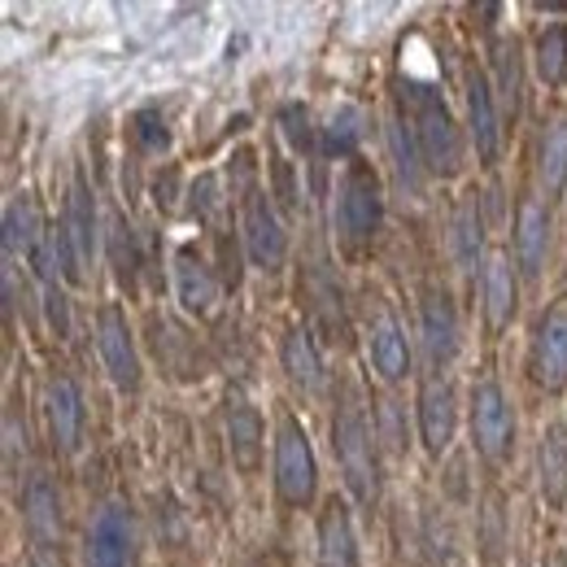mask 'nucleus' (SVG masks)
I'll list each match as a JSON object with an SVG mask.
<instances>
[{"mask_svg":"<svg viewBox=\"0 0 567 567\" xmlns=\"http://www.w3.org/2000/svg\"><path fill=\"white\" fill-rule=\"evenodd\" d=\"M380 227H384L380 171L367 157H354L341 166L337 188H332V236H337L346 258H362L380 240Z\"/></svg>","mask_w":567,"mask_h":567,"instance_id":"nucleus-4","label":"nucleus"},{"mask_svg":"<svg viewBox=\"0 0 567 567\" xmlns=\"http://www.w3.org/2000/svg\"><path fill=\"white\" fill-rule=\"evenodd\" d=\"M511 550V511H506V494L489 489L481 497V511H476V555L485 559V567H502Z\"/></svg>","mask_w":567,"mask_h":567,"instance_id":"nucleus-27","label":"nucleus"},{"mask_svg":"<svg viewBox=\"0 0 567 567\" xmlns=\"http://www.w3.org/2000/svg\"><path fill=\"white\" fill-rule=\"evenodd\" d=\"M485 227H489L485 197L472 188V193L458 197V206L450 214V258H454V267L467 280H481V271L489 262V254H485Z\"/></svg>","mask_w":567,"mask_h":567,"instance_id":"nucleus-21","label":"nucleus"},{"mask_svg":"<svg viewBox=\"0 0 567 567\" xmlns=\"http://www.w3.org/2000/svg\"><path fill=\"white\" fill-rule=\"evenodd\" d=\"M53 249H58V267L71 288L87 284V271L101 254V218H96V197L87 188L83 175H74L66 188V206L62 218L53 223Z\"/></svg>","mask_w":567,"mask_h":567,"instance_id":"nucleus-7","label":"nucleus"},{"mask_svg":"<svg viewBox=\"0 0 567 567\" xmlns=\"http://www.w3.org/2000/svg\"><path fill=\"white\" fill-rule=\"evenodd\" d=\"M231 197H236V227H240V249L249 258V267H258L262 276H280L288 267V227H284L280 206L271 202V188L258 184L254 175V153L240 148L231 157Z\"/></svg>","mask_w":567,"mask_h":567,"instance_id":"nucleus-3","label":"nucleus"},{"mask_svg":"<svg viewBox=\"0 0 567 567\" xmlns=\"http://www.w3.org/2000/svg\"><path fill=\"white\" fill-rule=\"evenodd\" d=\"M489 58H494V92L502 101V114H506V123H515L524 110V49L511 35V40L489 44Z\"/></svg>","mask_w":567,"mask_h":567,"instance_id":"nucleus-28","label":"nucleus"},{"mask_svg":"<svg viewBox=\"0 0 567 567\" xmlns=\"http://www.w3.org/2000/svg\"><path fill=\"white\" fill-rule=\"evenodd\" d=\"M315 564L319 567H362L354 511L346 497H328L315 519Z\"/></svg>","mask_w":567,"mask_h":567,"instance_id":"nucleus-22","label":"nucleus"},{"mask_svg":"<svg viewBox=\"0 0 567 567\" xmlns=\"http://www.w3.org/2000/svg\"><path fill=\"white\" fill-rule=\"evenodd\" d=\"M332 454L341 467V481L358 506H375L380 502V432H375V415L367 411V398L354 380H341L337 393V411H332Z\"/></svg>","mask_w":567,"mask_h":567,"instance_id":"nucleus-2","label":"nucleus"},{"mask_svg":"<svg viewBox=\"0 0 567 567\" xmlns=\"http://www.w3.org/2000/svg\"><path fill=\"white\" fill-rule=\"evenodd\" d=\"M18 515H22V533L35 550H58V542H62V489L49 472H31L22 481Z\"/></svg>","mask_w":567,"mask_h":567,"instance_id":"nucleus-19","label":"nucleus"},{"mask_svg":"<svg viewBox=\"0 0 567 567\" xmlns=\"http://www.w3.org/2000/svg\"><path fill=\"white\" fill-rule=\"evenodd\" d=\"M27 450H31L27 420H18V402L9 398V406H4V476H9V485H18L22 463H27Z\"/></svg>","mask_w":567,"mask_h":567,"instance_id":"nucleus-36","label":"nucleus"},{"mask_svg":"<svg viewBox=\"0 0 567 567\" xmlns=\"http://www.w3.org/2000/svg\"><path fill=\"white\" fill-rule=\"evenodd\" d=\"M223 436H227L231 467L240 476H258L262 472V458H267V420L254 406V398L245 389H236V384L223 398Z\"/></svg>","mask_w":567,"mask_h":567,"instance_id":"nucleus-16","label":"nucleus"},{"mask_svg":"<svg viewBox=\"0 0 567 567\" xmlns=\"http://www.w3.org/2000/svg\"><path fill=\"white\" fill-rule=\"evenodd\" d=\"M271 485L288 511H310L319 502V458L306 424L284 411L271 436Z\"/></svg>","mask_w":567,"mask_h":567,"instance_id":"nucleus-5","label":"nucleus"},{"mask_svg":"<svg viewBox=\"0 0 567 567\" xmlns=\"http://www.w3.org/2000/svg\"><path fill=\"white\" fill-rule=\"evenodd\" d=\"M127 141H132V148H136L141 157H162V153L171 148V127H166L162 110H153V105L136 110L132 123H127Z\"/></svg>","mask_w":567,"mask_h":567,"instance_id":"nucleus-33","label":"nucleus"},{"mask_svg":"<svg viewBox=\"0 0 567 567\" xmlns=\"http://www.w3.org/2000/svg\"><path fill=\"white\" fill-rule=\"evenodd\" d=\"M528 380L559 398L567 389V301H555L537 315L533 341H528Z\"/></svg>","mask_w":567,"mask_h":567,"instance_id":"nucleus-15","label":"nucleus"},{"mask_svg":"<svg viewBox=\"0 0 567 567\" xmlns=\"http://www.w3.org/2000/svg\"><path fill=\"white\" fill-rule=\"evenodd\" d=\"M415 427L424 441L427 458H445L458 436V389L445 371H427L415 393Z\"/></svg>","mask_w":567,"mask_h":567,"instance_id":"nucleus-14","label":"nucleus"},{"mask_svg":"<svg viewBox=\"0 0 567 567\" xmlns=\"http://www.w3.org/2000/svg\"><path fill=\"white\" fill-rule=\"evenodd\" d=\"M533 175H537V197H542L546 206L564 202V193H567V118H555V123L542 132Z\"/></svg>","mask_w":567,"mask_h":567,"instance_id":"nucleus-26","label":"nucleus"},{"mask_svg":"<svg viewBox=\"0 0 567 567\" xmlns=\"http://www.w3.org/2000/svg\"><path fill=\"white\" fill-rule=\"evenodd\" d=\"M550 240H555L550 206L542 197H524L515 210V227H511V258L524 284H542L546 262H550Z\"/></svg>","mask_w":567,"mask_h":567,"instance_id":"nucleus-17","label":"nucleus"},{"mask_svg":"<svg viewBox=\"0 0 567 567\" xmlns=\"http://www.w3.org/2000/svg\"><path fill=\"white\" fill-rule=\"evenodd\" d=\"M519 267L511 254H489L481 280H476V292H481V319H485V332L489 337H502L511 323H515V310H519Z\"/></svg>","mask_w":567,"mask_h":567,"instance_id":"nucleus-20","label":"nucleus"},{"mask_svg":"<svg viewBox=\"0 0 567 567\" xmlns=\"http://www.w3.org/2000/svg\"><path fill=\"white\" fill-rule=\"evenodd\" d=\"M420 346L427 371H445L463 350V315L445 284L427 280L420 288Z\"/></svg>","mask_w":567,"mask_h":567,"instance_id":"nucleus-13","label":"nucleus"},{"mask_svg":"<svg viewBox=\"0 0 567 567\" xmlns=\"http://www.w3.org/2000/svg\"><path fill=\"white\" fill-rule=\"evenodd\" d=\"M188 210H193L197 223H206V227H218V223H223L227 197H223L218 175H197V184L188 188Z\"/></svg>","mask_w":567,"mask_h":567,"instance_id":"nucleus-35","label":"nucleus"},{"mask_svg":"<svg viewBox=\"0 0 567 567\" xmlns=\"http://www.w3.org/2000/svg\"><path fill=\"white\" fill-rule=\"evenodd\" d=\"M297 301L306 310V328L315 337H323L328 346H350V310H346V292L337 284L332 262L319 254L310 262H301V276H297Z\"/></svg>","mask_w":567,"mask_h":567,"instance_id":"nucleus-9","label":"nucleus"},{"mask_svg":"<svg viewBox=\"0 0 567 567\" xmlns=\"http://www.w3.org/2000/svg\"><path fill=\"white\" fill-rule=\"evenodd\" d=\"M393 114L406 123L411 141L420 148L427 179H458L467 171V132L458 127L454 110L445 105L441 87H432L415 74L393 79Z\"/></svg>","mask_w":567,"mask_h":567,"instance_id":"nucleus-1","label":"nucleus"},{"mask_svg":"<svg viewBox=\"0 0 567 567\" xmlns=\"http://www.w3.org/2000/svg\"><path fill=\"white\" fill-rule=\"evenodd\" d=\"M367 136V114L358 105H337V114L323 123V162H354L362 157L358 144Z\"/></svg>","mask_w":567,"mask_h":567,"instance_id":"nucleus-29","label":"nucleus"},{"mask_svg":"<svg viewBox=\"0 0 567 567\" xmlns=\"http://www.w3.org/2000/svg\"><path fill=\"white\" fill-rule=\"evenodd\" d=\"M27 567H66V564H62V555H58V550H35Z\"/></svg>","mask_w":567,"mask_h":567,"instance_id":"nucleus-39","label":"nucleus"},{"mask_svg":"<svg viewBox=\"0 0 567 567\" xmlns=\"http://www.w3.org/2000/svg\"><path fill=\"white\" fill-rule=\"evenodd\" d=\"M371 415H375L380 445H384L389 454H406V415H402L398 398H380V402L371 406Z\"/></svg>","mask_w":567,"mask_h":567,"instance_id":"nucleus-37","label":"nucleus"},{"mask_svg":"<svg viewBox=\"0 0 567 567\" xmlns=\"http://www.w3.org/2000/svg\"><path fill=\"white\" fill-rule=\"evenodd\" d=\"M110 258H114L118 280L127 284V288H136L141 267H144V254H141V236L127 227L123 214H114V223H110Z\"/></svg>","mask_w":567,"mask_h":567,"instance_id":"nucleus-32","label":"nucleus"},{"mask_svg":"<svg viewBox=\"0 0 567 567\" xmlns=\"http://www.w3.org/2000/svg\"><path fill=\"white\" fill-rule=\"evenodd\" d=\"M463 101H467V141L472 153L485 171H494L502 162V148H506V114H502V101L494 92V79L485 66L467 62L463 66Z\"/></svg>","mask_w":567,"mask_h":567,"instance_id":"nucleus-11","label":"nucleus"},{"mask_svg":"<svg viewBox=\"0 0 567 567\" xmlns=\"http://www.w3.org/2000/svg\"><path fill=\"white\" fill-rule=\"evenodd\" d=\"M362 341H367V362L375 367L380 384H389V389L406 384V375H411V367H415V354H411V341H406L402 319L393 315V306H389L380 292H367Z\"/></svg>","mask_w":567,"mask_h":567,"instance_id":"nucleus-10","label":"nucleus"},{"mask_svg":"<svg viewBox=\"0 0 567 567\" xmlns=\"http://www.w3.org/2000/svg\"><path fill=\"white\" fill-rule=\"evenodd\" d=\"M83 567H141V524L123 497L92 515L83 537Z\"/></svg>","mask_w":567,"mask_h":567,"instance_id":"nucleus-12","label":"nucleus"},{"mask_svg":"<svg viewBox=\"0 0 567 567\" xmlns=\"http://www.w3.org/2000/svg\"><path fill=\"white\" fill-rule=\"evenodd\" d=\"M276 123H280V136L292 144V153L297 157H306V166H323V127H315V118H310V110L306 105H297V101H288L280 105V114H276Z\"/></svg>","mask_w":567,"mask_h":567,"instance_id":"nucleus-30","label":"nucleus"},{"mask_svg":"<svg viewBox=\"0 0 567 567\" xmlns=\"http://www.w3.org/2000/svg\"><path fill=\"white\" fill-rule=\"evenodd\" d=\"M537 489L546 511L567 506V427L546 424L537 436Z\"/></svg>","mask_w":567,"mask_h":567,"instance_id":"nucleus-25","label":"nucleus"},{"mask_svg":"<svg viewBox=\"0 0 567 567\" xmlns=\"http://www.w3.org/2000/svg\"><path fill=\"white\" fill-rule=\"evenodd\" d=\"M44 420H49V441H53V454L71 458L83 445V432H87V406H83V389L71 371H53L49 384H44Z\"/></svg>","mask_w":567,"mask_h":567,"instance_id":"nucleus-18","label":"nucleus"},{"mask_svg":"<svg viewBox=\"0 0 567 567\" xmlns=\"http://www.w3.org/2000/svg\"><path fill=\"white\" fill-rule=\"evenodd\" d=\"M467 432H472L476 458L489 472H502L515 458V436H519L515 402H511V393L502 389L497 375H481L472 384V393H467Z\"/></svg>","mask_w":567,"mask_h":567,"instance_id":"nucleus-6","label":"nucleus"},{"mask_svg":"<svg viewBox=\"0 0 567 567\" xmlns=\"http://www.w3.org/2000/svg\"><path fill=\"white\" fill-rule=\"evenodd\" d=\"M424 542H427V555L436 559V567H450V559H454V533H450L445 515H436V511L427 515Z\"/></svg>","mask_w":567,"mask_h":567,"instance_id":"nucleus-38","label":"nucleus"},{"mask_svg":"<svg viewBox=\"0 0 567 567\" xmlns=\"http://www.w3.org/2000/svg\"><path fill=\"white\" fill-rule=\"evenodd\" d=\"M184 354L193 358V362H206L202 346H197V337H188L179 323L162 319V323H157V358L166 362V371H179V375H188V371H184V362H179Z\"/></svg>","mask_w":567,"mask_h":567,"instance_id":"nucleus-34","label":"nucleus"},{"mask_svg":"<svg viewBox=\"0 0 567 567\" xmlns=\"http://www.w3.org/2000/svg\"><path fill=\"white\" fill-rule=\"evenodd\" d=\"M218 297H223L218 271H214L193 245H184V249L175 254V301L184 306V315L210 319L214 310H218Z\"/></svg>","mask_w":567,"mask_h":567,"instance_id":"nucleus-23","label":"nucleus"},{"mask_svg":"<svg viewBox=\"0 0 567 567\" xmlns=\"http://www.w3.org/2000/svg\"><path fill=\"white\" fill-rule=\"evenodd\" d=\"M533 74H537V83H546L550 92L555 87H564L567 83V27L564 22H550V27H542L537 31V40H533Z\"/></svg>","mask_w":567,"mask_h":567,"instance_id":"nucleus-31","label":"nucleus"},{"mask_svg":"<svg viewBox=\"0 0 567 567\" xmlns=\"http://www.w3.org/2000/svg\"><path fill=\"white\" fill-rule=\"evenodd\" d=\"M92 337H96V354L101 367L110 375V384L127 398H136L144 384V358L136 346V332H132V319L118 301H101L96 315H92Z\"/></svg>","mask_w":567,"mask_h":567,"instance_id":"nucleus-8","label":"nucleus"},{"mask_svg":"<svg viewBox=\"0 0 567 567\" xmlns=\"http://www.w3.org/2000/svg\"><path fill=\"white\" fill-rule=\"evenodd\" d=\"M280 367L288 375L292 389L301 393H319L328 371H323V350H319V337L306 328V323H288L280 337Z\"/></svg>","mask_w":567,"mask_h":567,"instance_id":"nucleus-24","label":"nucleus"}]
</instances>
